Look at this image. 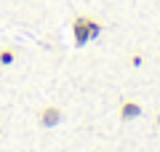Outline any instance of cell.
<instances>
[{
  "label": "cell",
  "instance_id": "1",
  "mask_svg": "<svg viewBox=\"0 0 160 152\" xmlns=\"http://www.w3.org/2000/svg\"><path fill=\"white\" fill-rule=\"evenodd\" d=\"M72 35H75V45H86L88 40L102 35V24L91 16H78L72 22Z\"/></svg>",
  "mask_w": 160,
  "mask_h": 152
},
{
  "label": "cell",
  "instance_id": "2",
  "mask_svg": "<svg viewBox=\"0 0 160 152\" xmlns=\"http://www.w3.org/2000/svg\"><path fill=\"white\" fill-rule=\"evenodd\" d=\"M62 123V109L56 107V104H48V107L40 109V125L43 128H53V125Z\"/></svg>",
  "mask_w": 160,
  "mask_h": 152
},
{
  "label": "cell",
  "instance_id": "3",
  "mask_svg": "<svg viewBox=\"0 0 160 152\" xmlns=\"http://www.w3.org/2000/svg\"><path fill=\"white\" fill-rule=\"evenodd\" d=\"M139 115H142V104L133 101V99H123V104H120V120L131 123V120H136Z\"/></svg>",
  "mask_w": 160,
  "mask_h": 152
},
{
  "label": "cell",
  "instance_id": "4",
  "mask_svg": "<svg viewBox=\"0 0 160 152\" xmlns=\"http://www.w3.org/2000/svg\"><path fill=\"white\" fill-rule=\"evenodd\" d=\"M13 59H16V53H13L11 48H3V51H0V64H13Z\"/></svg>",
  "mask_w": 160,
  "mask_h": 152
},
{
  "label": "cell",
  "instance_id": "5",
  "mask_svg": "<svg viewBox=\"0 0 160 152\" xmlns=\"http://www.w3.org/2000/svg\"><path fill=\"white\" fill-rule=\"evenodd\" d=\"M155 123H158V125H160V112H158V118H155Z\"/></svg>",
  "mask_w": 160,
  "mask_h": 152
}]
</instances>
